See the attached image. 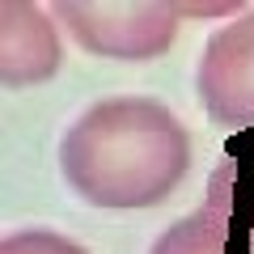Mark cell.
I'll list each match as a JSON object with an SVG mask.
<instances>
[{
	"instance_id": "obj_1",
	"label": "cell",
	"mask_w": 254,
	"mask_h": 254,
	"mask_svg": "<svg viewBox=\"0 0 254 254\" xmlns=\"http://www.w3.org/2000/svg\"><path fill=\"white\" fill-rule=\"evenodd\" d=\"M187 170L190 136L157 98H102L60 136V178L89 208H157L178 190Z\"/></svg>"
},
{
	"instance_id": "obj_2",
	"label": "cell",
	"mask_w": 254,
	"mask_h": 254,
	"mask_svg": "<svg viewBox=\"0 0 254 254\" xmlns=\"http://www.w3.org/2000/svg\"><path fill=\"white\" fill-rule=\"evenodd\" d=\"M55 21L98 60L148 64L178 43L182 13L161 0H55Z\"/></svg>"
},
{
	"instance_id": "obj_3",
	"label": "cell",
	"mask_w": 254,
	"mask_h": 254,
	"mask_svg": "<svg viewBox=\"0 0 254 254\" xmlns=\"http://www.w3.org/2000/svg\"><path fill=\"white\" fill-rule=\"evenodd\" d=\"M195 98L216 127L254 131V9L208 34L195 64Z\"/></svg>"
},
{
	"instance_id": "obj_4",
	"label": "cell",
	"mask_w": 254,
	"mask_h": 254,
	"mask_svg": "<svg viewBox=\"0 0 254 254\" xmlns=\"http://www.w3.org/2000/svg\"><path fill=\"white\" fill-rule=\"evenodd\" d=\"M60 64L64 47L55 13L30 0H4L0 4V85L4 89L43 85L60 72Z\"/></svg>"
},
{
	"instance_id": "obj_5",
	"label": "cell",
	"mask_w": 254,
	"mask_h": 254,
	"mask_svg": "<svg viewBox=\"0 0 254 254\" xmlns=\"http://www.w3.org/2000/svg\"><path fill=\"white\" fill-rule=\"evenodd\" d=\"M203 203L225 220L233 254H254V131L229 140V157L212 170Z\"/></svg>"
},
{
	"instance_id": "obj_6",
	"label": "cell",
	"mask_w": 254,
	"mask_h": 254,
	"mask_svg": "<svg viewBox=\"0 0 254 254\" xmlns=\"http://www.w3.org/2000/svg\"><path fill=\"white\" fill-rule=\"evenodd\" d=\"M148 254H233V246H229L225 220L208 203H199L195 212L178 216L170 229H161L148 246Z\"/></svg>"
},
{
	"instance_id": "obj_7",
	"label": "cell",
	"mask_w": 254,
	"mask_h": 254,
	"mask_svg": "<svg viewBox=\"0 0 254 254\" xmlns=\"http://www.w3.org/2000/svg\"><path fill=\"white\" fill-rule=\"evenodd\" d=\"M0 254H89L81 242H72V237L55 233V229H17V233H9L4 242H0Z\"/></svg>"
},
{
	"instance_id": "obj_8",
	"label": "cell",
	"mask_w": 254,
	"mask_h": 254,
	"mask_svg": "<svg viewBox=\"0 0 254 254\" xmlns=\"http://www.w3.org/2000/svg\"><path fill=\"white\" fill-rule=\"evenodd\" d=\"M178 13L182 17H195V21H203V17H242V4H178Z\"/></svg>"
}]
</instances>
